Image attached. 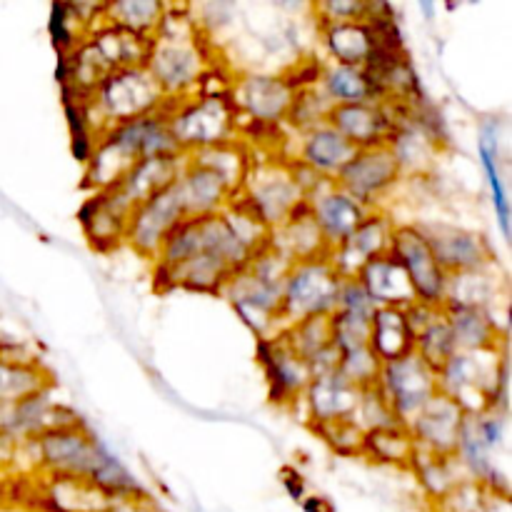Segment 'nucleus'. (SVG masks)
<instances>
[{
  "instance_id": "obj_22",
  "label": "nucleus",
  "mask_w": 512,
  "mask_h": 512,
  "mask_svg": "<svg viewBox=\"0 0 512 512\" xmlns=\"http://www.w3.org/2000/svg\"><path fill=\"white\" fill-rule=\"evenodd\" d=\"M130 213H133V208L125 205L113 190L90 193V198L80 208V230H83L90 248L108 253V250L123 245Z\"/></svg>"
},
{
  "instance_id": "obj_7",
  "label": "nucleus",
  "mask_w": 512,
  "mask_h": 512,
  "mask_svg": "<svg viewBox=\"0 0 512 512\" xmlns=\"http://www.w3.org/2000/svg\"><path fill=\"white\" fill-rule=\"evenodd\" d=\"M343 278L333 268L330 258H313L290 265L283 283L280 303V330L305 318L333 315Z\"/></svg>"
},
{
  "instance_id": "obj_40",
  "label": "nucleus",
  "mask_w": 512,
  "mask_h": 512,
  "mask_svg": "<svg viewBox=\"0 0 512 512\" xmlns=\"http://www.w3.org/2000/svg\"><path fill=\"white\" fill-rule=\"evenodd\" d=\"M48 500L55 512H103L113 500L85 480L48 475Z\"/></svg>"
},
{
  "instance_id": "obj_12",
  "label": "nucleus",
  "mask_w": 512,
  "mask_h": 512,
  "mask_svg": "<svg viewBox=\"0 0 512 512\" xmlns=\"http://www.w3.org/2000/svg\"><path fill=\"white\" fill-rule=\"evenodd\" d=\"M180 220H185V210L183 203H180V195L178 190H175L173 180L168 188L158 190L155 195L145 198L143 203L130 213L123 243L128 245V248H133L140 258L155 260L165 235H168Z\"/></svg>"
},
{
  "instance_id": "obj_42",
  "label": "nucleus",
  "mask_w": 512,
  "mask_h": 512,
  "mask_svg": "<svg viewBox=\"0 0 512 512\" xmlns=\"http://www.w3.org/2000/svg\"><path fill=\"white\" fill-rule=\"evenodd\" d=\"M380 368H383V363H380V358L370 348L350 350V353L340 355L338 360V373L343 375L353 388H358L360 393L370 388H378Z\"/></svg>"
},
{
  "instance_id": "obj_33",
  "label": "nucleus",
  "mask_w": 512,
  "mask_h": 512,
  "mask_svg": "<svg viewBox=\"0 0 512 512\" xmlns=\"http://www.w3.org/2000/svg\"><path fill=\"white\" fill-rule=\"evenodd\" d=\"M388 148L398 163L400 178L403 175H425L435 163V138L413 120H403L395 125L388 140Z\"/></svg>"
},
{
  "instance_id": "obj_48",
  "label": "nucleus",
  "mask_w": 512,
  "mask_h": 512,
  "mask_svg": "<svg viewBox=\"0 0 512 512\" xmlns=\"http://www.w3.org/2000/svg\"><path fill=\"white\" fill-rule=\"evenodd\" d=\"M103 512H163L153 500L145 498H135V500H118V503H110Z\"/></svg>"
},
{
  "instance_id": "obj_1",
  "label": "nucleus",
  "mask_w": 512,
  "mask_h": 512,
  "mask_svg": "<svg viewBox=\"0 0 512 512\" xmlns=\"http://www.w3.org/2000/svg\"><path fill=\"white\" fill-rule=\"evenodd\" d=\"M143 65L165 100L190 98L215 70L208 43L200 38L193 20L175 15L170 5L160 30L150 38Z\"/></svg>"
},
{
  "instance_id": "obj_18",
  "label": "nucleus",
  "mask_w": 512,
  "mask_h": 512,
  "mask_svg": "<svg viewBox=\"0 0 512 512\" xmlns=\"http://www.w3.org/2000/svg\"><path fill=\"white\" fill-rule=\"evenodd\" d=\"M465 415L468 413L455 400H450L448 395H433V400L408 425V433L415 440V448L420 453L438 455V458L453 455L455 448H458Z\"/></svg>"
},
{
  "instance_id": "obj_4",
  "label": "nucleus",
  "mask_w": 512,
  "mask_h": 512,
  "mask_svg": "<svg viewBox=\"0 0 512 512\" xmlns=\"http://www.w3.org/2000/svg\"><path fill=\"white\" fill-rule=\"evenodd\" d=\"M165 105L168 100L160 93L153 75L145 70V65H133V68L110 70L98 88L83 100V115L88 130L98 140V135L105 133L110 125L158 113Z\"/></svg>"
},
{
  "instance_id": "obj_2",
  "label": "nucleus",
  "mask_w": 512,
  "mask_h": 512,
  "mask_svg": "<svg viewBox=\"0 0 512 512\" xmlns=\"http://www.w3.org/2000/svg\"><path fill=\"white\" fill-rule=\"evenodd\" d=\"M290 265L293 263H288L278 250L265 245L225 283L220 293L260 340L280 333V303Z\"/></svg>"
},
{
  "instance_id": "obj_47",
  "label": "nucleus",
  "mask_w": 512,
  "mask_h": 512,
  "mask_svg": "<svg viewBox=\"0 0 512 512\" xmlns=\"http://www.w3.org/2000/svg\"><path fill=\"white\" fill-rule=\"evenodd\" d=\"M335 310L340 313H353V315H363V318H373L375 315V303L373 298L368 295V290L360 285L358 278H343L340 283V293H338V305Z\"/></svg>"
},
{
  "instance_id": "obj_36",
  "label": "nucleus",
  "mask_w": 512,
  "mask_h": 512,
  "mask_svg": "<svg viewBox=\"0 0 512 512\" xmlns=\"http://www.w3.org/2000/svg\"><path fill=\"white\" fill-rule=\"evenodd\" d=\"M480 153V168L485 173V183H488L490 195H493L495 213H498V225L503 238H510V200L508 188H505L503 173H500V145H498V128L495 123H483L478 140Z\"/></svg>"
},
{
  "instance_id": "obj_15",
  "label": "nucleus",
  "mask_w": 512,
  "mask_h": 512,
  "mask_svg": "<svg viewBox=\"0 0 512 512\" xmlns=\"http://www.w3.org/2000/svg\"><path fill=\"white\" fill-rule=\"evenodd\" d=\"M400 180L398 163L388 145H375V148L358 150L343 173L335 178V185L345 193L353 195L368 208H375L380 198Z\"/></svg>"
},
{
  "instance_id": "obj_13",
  "label": "nucleus",
  "mask_w": 512,
  "mask_h": 512,
  "mask_svg": "<svg viewBox=\"0 0 512 512\" xmlns=\"http://www.w3.org/2000/svg\"><path fill=\"white\" fill-rule=\"evenodd\" d=\"M305 208L313 215L315 225L320 228L330 250L343 243L368 218L370 210H375L355 200L343 188H338L335 180H318L305 195Z\"/></svg>"
},
{
  "instance_id": "obj_23",
  "label": "nucleus",
  "mask_w": 512,
  "mask_h": 512,
  "mask_svg": "<svg viewBox=\"0 0 512 512\" xmlns=\"http://www.w3.org/2000/svg\"><path fill=\"white\" fill-rule=\"evenodd\" d=\"M358 398L360 390L353 388L338 370H333V373L313 375L300 403L305 405L313 428H320V425L348 420L358 405Z\"/></svg>"
},
{
  "instance_id": "obj_35",
  "label": "nucleus",
  "mask_w": 512,
  "mask_h": 512,
  "mask_svg": "<svg viewBox=\"0 0 512 512\" xmlns=\"http://www.w3.org/2000/svg\"><path fill=\"white\" fill-rule=\"evenodd\" d=\"M415 338L405 320V308H378L370 323V350L380 363H390L413 353Z\"/></svg>"
},
{
  "instance_id": "obj_19",
  "label": "nucleus",
  "mask_w": 512,
  "mask_h": 512,
  "mask_svg": "<svg viewBox=\"0 0 512 512\" xmlns=\"http://www.w3.org/2000/svg\"><path fill=\"white\" fill-rule=\"evenodd\" d=\"M328 125L338 130L355 150L388 145L398 120L388 110L383 100L355 105H333L328 113Z\"/></svg>"
},
{
  "instance_id": "obj_9",
  "label": "nucleus",
  "mask_w": 512,
  "mask_h": 512,
  "mask_svg": "<svg viewBox=\"0 0 512 512\" xmlns=\"http://www.w3.org/2000/svg\"><path fill=\"white\" fill-rule=\"evenodd\" d=\"M295 80L283 75L250 73L235 80L228 90V98L233 103L238 128L243 120L258 125V128H275V125L288 120L290 108L295 100Z\"/></svg>"
},
{
  "instance_id": "obj_28",
  "label": "nucleus",
  "mask_w": 512,
  "mask_h": 512,
  "mask_svg": "<svg viewBox=\"0 0 512 512\" xmlns=\"http://www.w3.org/2000/svg\"><path fill=\"white\" fill-rule=\"evenodd\" d=\"M503 293H505V278L498 273V268H495L493 263V265H485V268L470 270V273L448 275V285H445V305L488 310V313L495 318L493 305L498 303Z\"/></svg>"
},
{
  "instance_id": "obj_16",
  "label": "nucleus",
  "mask_w": 512,
  "mask_h": 512,
  "mask_svg": "<svg viewBox=\"0 0 512 512\" xmlns=\"http://www.w3.org/2000/svg\"><path fill=\"white\" fill-rule=\"evenodd\" d=\"M393 233V220L385 213L370 210L368 218L343 243L330 250V263L338 270L340 278H358L365 265L390 253V248H393Z\"/></svg>"
},
{
  "instance_id": "obj_10",
  "label": "nucleus",
  "mask_w": 512,
  "mask_h": 512,
  "mask_svg": "<svg viewBox=\"0 0 512 512\" xmlns=\"http://www.w3.org/2000/svg\"><path fill=\"white\" fill-rule=\"evenodd\" d=\"M378 390L393 410L395 420L408 428L415 415L438 395V378L415 353L383 363Z\"/></svg>"
},
{
  "instance_id": "obj_43",
  "label": "nucleus",
  "mask_w": 512,
  "mask_h": 512,
  "mask_svg": "<svg viewBox=\"0 0 512 512\" xmlns=\"http://www.w3.org/2000/svg\"><path fill=\"white\" fill-rule=\"evenodd\" d=\"M350 423L358 425L365 435L375 433V430H383V428H393V425H400L395 420L393 410L390 405L385 403V398L380 395L378 388H370L363 390L358 398V405H355L353 415H350Z\"/></svg>"
},
{
  "instance_id": "obj_39",
  "label": "nucleus",
  "mask_w": 512,
  "mask_h": 512,
  "mask_svg": "<svg viewBox=\"0 0 512 512\" xmlns=\"http://www.w3.org/2000/svg\"><path fill=\"white\" fill-rule=\"evenodd\" d=\"M363 455L373 458L375 463L413 468L418 448H415V440L410 438L405 425H393V428H383L365 435Z\"/></svg>"
},
{
  "instance_id": "obj_46",
  "label": "nucleus",
  "mask_w": 512,
  "mask_h": 512,
  "mask_svg": "<svg viewBox=\"0 0 512 512\" xmlns=\"http://www.w3.org/2000/svg\"><path fill=\"white\" fill-rule=\"evenodd\" d=\"M318 430L320 435L325 438V443L340 455H363V443H365V433L353 425L350 420H340V423H330V425H320Z\"/></svg>"
},
{
  "instance_id": "obj_37",
  "label": "nucleus",
  "mask_w": 512,
  "mask_h": 512,
  "mask_svg": "<svg viewBox=\"0 0 512 512\" xmlns=\"http://www.w3.org/2000/svg\"><path fill=\"white\" fill-rule=\"evenodd\" d=\"M193 160L203 163L205 168H210L213 173H218L225 183L230 185L235 195H238L240 185H243L245 175H248L250 163H253V155L245 148L243 140H230V143L213 145V148H205L200 153L190 155Z\"/></svg>"
},
{
  "instance_id": "obj_21",
  "label": "nucleus",
  "mask_w": 512,
  "mask_h": 512,
  "mask_svg": "<svg viewBox=\"0 0 512 512\" xmlns=\"http://www.w3.org/2000/svg\"><path fill=\"white\" fill-rule=\"evenodd\" d=\"M175 190H178L180 203H183L185 218L218 215L235 198L230 185L218 173L205 168L203 163L193 160L190 155H185L183 168H180L178 178H175Z\"/></svg>"
},
{
  "instance_id": "obj_20",
  "label": "nucleus",
  "mask_w": 512,
  "mask_h": 512,
  "mask_svg": "<svg viewBox=\"0 0 512 512\" xmlns=\"http://www.w3.org/2000/svg\"><path fill=\"white\" fill-rule=\"evenodd\" d=\"M298 148H295V155L285 158L288 163L300 165L308 173H313L315 178L320 180H335L340 173H343L345 165L353 160V155L358 150L338 133V130L330 128L328 123L315 125V128L303 130L298 133Z\"/></svg>"
},
{
  "instance_id": "obj_24",
  "label": "nucleus",
  "mask_w": 512,
  "mask_h": 512,
  "mask_svg": "<svg viewBox=\"0 0 512 512\" xmlns=\"http://www.w3.org/2000/svg\"><path fill=\"white\" fill-rule=\"evenodd\" d=\"M290 348L310 365L313 375L333 373L338 370L340 353L333 343V325L330 315H318V318H305L290 328L280 330Z\"/></svg>"
},
{
  "instance_id": "obj_27",
  "label": "nucleus",
  "mask_w": 512,
  "mask_h": 512,
  "mask_svg": "<svg viewBox=\"0 0 512 512\" xmlns=\"http://www.w3.org/2000/svg\"><path fill=\"white\" fill-rule=\"evenodd\" d=\"M375 308H408L415 303L413 285L393 253L365 265L358 275Z\"/></svg>"
},
{
  "instance_id": "obj_41",
  "label": "nucleus",
  "mask_w": 512,
  "mask_h": 512,
  "mask_svg": "<svg viewBox=\"0 0 512 512\" xmlns=\"http://www.w3.org/2000/svg\"><path fill=\"white\" fill-rule=\"evenodd\" d=\"M413 353L428 365L433 373H438L445 363H448L450 355L455 353V343H453V335H450L448 323H445V315L440 310L418 335H415V345H413Z\"/></svg>"
},
{
  "instance_id": "obj_34",
  "label": "nucleus",
  "mask_w": 512,
  "mask_h": 512,
  "mask_svg": "<svg viewBox=\"0 0 512 512\" xmlns=\"http://www.w3.org/2000/svg\"><path fill=\"white\" fill-rule=\"evenodd\" d=\"M168 5L158 0H118V3H103L100 8V23L125 30L135 38L150 40L163 25Z\"/></svg>"
},
{
  "instance_id": "obj_25",
  "label": "nucleus",
  "mask_w": 512,
  "mask_h": 512,
  "mask_svg": "<svg viewBox=\"0 0 512 512\" xmlns=\"http://www.w3.org/2000/svg\"><path fill=\"white\" fill-rule=\"evenodd\" d=\"M445 323L453 335L455 350L478 353V350H500L505 348V333L498 320L488 310L460 308V305H445Z\"/></svg>"
},
{
  "instance_id": "obj_17",
  "label": "nucleus",
  "mask_w": 512,
  "mask_h": 512,
  "mask_svg": "<svg viewBox=\"0 0 512 512\" xmlns=\"http://www.w3.org/2000/svg\"><path fill=\"white\" fill-rule=\"evenodd\" d=\"M260 365L265 370V380L270 385V398L275 403H300L305 388L313 380V370L290 348L283 333H275L270 338L260 340Z\"/></svg>"
},
{
  "instance_id": "obj_6",
  "label": "nucleus",
  "mask_w": 512,
  "mask_h": 512,
  "mask_svg": "<svg viewBox=\"0 0 512 512\" xmlns=\"http://www.w3.org/2000/svg\"><path fill=\"white\" fill-rule=\"evenodd\" d=\"M165 115L183 155L238 138V118L228 93H198L183 100H168Z\"/></svg>"
},
{
  "instance_id": "obj_14",
  "label": "nucleus",
  "mask_w": 512,
  "mask_h": 512,
  "mask_svg": "<svg viewBox=\"0 0 512 512\" xmlns=\"http://www.w3.org/2000/svg\"><path fill=\"white\" fill-rule=\"evenodd\" d=\"M415 228L423 233L445 275L470 273L495 263L493 248L480 233L455 225H415Z\"/></svg>"
},
{
  "instance_id": "obj_45",
  "label": "nucleus",
  "mask_w": 512,
  "mask_h": 512,
  "mask_svg": "<svg viewBox=\"0 0 512 512\" xmlns=\"http://www.w3.org/2000/svg\"><path fill=\"white\" fill-rule=\"evenodd\" d=\"M380 8L383 5L360 3V0H325V3L313 5V13L318 15V23L323 28V25L338 23H370Z\"/></svg>"
},
{
  "instance_id": "obj_29",
  "label": "nucleus",
  "mask_w": 512,
  "mask_h": 512,
  "mask_svg": "<svg viewBox=\"0 0 512 512\" xmlns=\"http://www.w3.org/2000/svg\"><path fill=\"white\" fill-rule=\"evenodd\" d=\"M185 155L178 158H145L130 168V173L120 180L113 190L125 205L138 208L145 198L155 195L158 190L168 188L175 178H178L180 168H183Z\"/></svg>"
},
{
  "instance_id": "obj_26",
  "label": "nucleus",
  "mask_w": 512,
  "mask_h": 512,
  "mask_svg": "<svg viewBox=\"0 0 512 512\" xmlns=\"http://www.w3.org/2000/svg\"><path fill=\"white\" fill-rule=\"evenodd\" d=\"M268 245L278 250L288 263H303V260L328 258L330 255L328 243H325L323 233H320V228L315 225L313 215L308 213L305 205L298 213L290 215L283 225L270 230Z\"/></svg>"
},
{
  "instance_id": "obj_32",
  "label": "nucleus",
  "mask_w": 512,
  "mask_h": 512,
  "mask_svg": "<svg viewBox=\"0 0 512 512\" xmlns=\"http://www.w3.org/2000/svg\"><path fill=\"white\" fill-rule=\"evenodd\" d=\"M318 88L323 90L325 98L333 105H355L383 100L378 95V88H375L368 70L355 68V65H340L333 63V60L320 65Z\"/></svg>"
},
{
  "instance_id": "obj_38",
  "label": "nucleus",
  "mask_w": 512,
  "mask_h": 512,
  "mask_svg": "<svg viewBox=\"0 0 512 512\" xmlns=\"http://www.w3.org/2000/svg\"><path fill=\"white\" fill-rule=\"evenodd\" d=\"M413 470L418 473L420 485H423L425 493L433 500H438V503H443L458 485L468 483V475L463 473V468H460L458 460H455L453 455L438 458V455H428L418 450Z\"/></svg>"
},
{
  "instance_id": "obj_11",
  "label": "nucleus",
  "mask_w": 512,
  "mask_h": 512,
  "mask_svg": "<svg viewBox=\"0 0 512 512\" xmlns=\"http://www.w3.org/2000/svg\"><path fill=\"white\" fill-rule=\"evenodd\" d=\"M390 253L403 265L405 275H408L410 285H413L415 300L430 305V308H443L448 275H445V270L435 260L423 233L415 225H395Z\"/></svg>"
},
{
  "instance_id": "obj_3",
  "label": "nucleus",
  "mask_w": 512,
  "mask_h": 512,
  "mask_svg": "<svg viewBox=\"0 0 512 512\" xmlns=\"http://www.w3.org/2000/svg\"><path fill=\"white\" fill-rule=\"evenodd\" d=\"M318 180L313 173L285 158L253 160L235 200L250 210L260 225L275 230L303 208L305 195Z\"/></svg>"
},
{
  "instance_id": "obj_5",
  "label": "nucleus",
  "mask_w": 512,
  "mask_h": 512,
  "mask_svg": "<svg viewBox=\"0 0 512 512\" xmlns=\"http://www.w3.org/2000/svg\"><path fill=\"white\" fill-rule=\"evenodd\" d=\"M435 378L438 393L455 400L468 415L505 410V348L478 353L455 350Z\"/></svg>"
},
{
  "instance_id": "obj_31",
  "label": "nucleus",
  "mask_w": 512,
  "mask_h": 512,
  "mask_svg": "<svg viewBox=\"0 0 512 512\" xmlns=\"http://www.w3.org/2000/svg\"><path fill=\"white\" fill-rule=\"evenodd\" d=\"M328 58L340 65H355L365 68L378 48V35L373 23H338L320 28Z\"/></svg>"
},
{
  "instance_id": "obj_30",
  "label": "nucleus",
  "mask_w": 512,
  "mask_h": 512,
  "mask_svg": "<svg viewBox=\"0 0 512 512\" xmlns=\"http://www.w3.org/2000/svg\"><path fill=\"white\" fill-rule=\"evenodd\" d=\"M43 390H50V373L38 360L0 358V425L15 405Z\"/></svg>"
},
{
  "instance_id": "obj_44",
  "label": "nucleus",
  "mask_w": 512,
  "mask_h": 512,
  "mask_svg": "<svg viewBox=\"0 0 512 512\" xmlns=\"http://www.w3.org/2000/svg\"><path fill=\"white\" fill-rule=\"evenodd\" d=\"M370 323H373V318L335 310L330 315V325H333V343L338 353L343 355L350 353V350L370 348Z\"/></svg>"
},
{
  "instance_id": "obj_8",
  "label": "nucleus",
  "mask_w": 512,
  "mask_h": 512,
  "mask_svg": "<svg viewBox=\"0 0 512 512\" xmlns=\"http://www.w3.org/2000/svg\"><path fill=\"white\" fill-rule=\"evenodd\" d=\"M38 468L55 478H75L88 483L105 445L80 420L48 430L33 440Z\"/></svg>"
}]
</instances>
